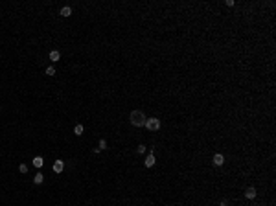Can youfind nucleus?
<instances>
[{"mask_svg":"<svg viewBox=\"0 0 276 206\" xmlns=\"http://www.w3.org/2000/svg\"><path fill=\"white\" fill-rule=\"evenodd\" d=\"M225 164V157L221 153H217V155H214V166H223Z\"/></svg>","mask_w":276,"mask_h":206,"instance_id":"nucleus-5","label":"nucleus"},{"mask_svg":"<svg viewBox=\"0 0 276 206\" xmlns=\"http://www.w3.org/2000/svg\"><path fill=\"white\" fill-rule=\"evenodd\" d=\"M33 166H35V168H42V166H44V158L42 157H35L33 158Z\"/></svg>","mask_w":276,"mask_h":206,"instance_id":"nucleus-7","label":"nucleus"},{"mask_svg":"<svg viewBox=\"0 0 276 206\" xmlns=\"http://www.w3.org/2000/svg\"><path fill=\"white\" fill-rule=\"evenodd\" d=\"M33 182H35V184H42V182H44V175H42V173H37V175L33 177Z\"/></svg>","mask_w":276,"mask_h":206,"instance_id":"nucleus-10","label":"nucleus"},{"mask_svg":"<svg viewBox=\"0 0 276 206\" xmlns=\"http://www.w3.org/2000/svg\"><path fill=\"white\" fill-rule=\"evenodd\" d=\"M59 15H61V17H70V15H72V8H70V6H64Z\"/></svg>","mask_w":276,"mask_h":206,"instance_id":"nucleus-8","label":"nucleus"},{"mask_svg":"<svg viewBox=\"0 0 276 206\" xmlns=\"http://www.w3.org/2000/svg\"><path fill=\"white\" fill-rule=\"evenodd\" d=\"M63 169H64V162L63 160H55L53 162V171L55 173H63Z\"/></svg>","mask_w":276,"mask_h":206,"instance_id":"nucleus-3","label":"nucleus"},{"mask_svg":"<svg viewBox=\"0 0 276 206\" xmlns=\"http://www.w3.org/2000/svg\"><path fill=\"white\" fill-rule=\"evenodd\" d=\"M46 76H50V77L55 76V68H53V66H48V68H46Z\"/></svg>","mask_w":276,"mask_h":206,"instance_id":"nucleus-12","label":"nucleus"},{"mask_svg":"<svg viewBox=\"0 0 276 206\" xmlns=\"http://www.w3.org/2000/svg\"><path fill=\"white\" fill-rule=\"evenodd\" d=\"M18 171H21V173H28V166L26 164H21V166H18Z\"/></svg>","mask_w":276,"mask_h":206,"instance_id":"nucleus-14","label":"nucleus"},{"mask_svg":"<svg viewBox=\"0 0 276 206\" xmlns=\"http://www.w3.org/2000/svg\"><path fill=\"white\" fill-rule=\"evenodd\" d=\"M144 127H147V131H158L160 129V120L158 118H147Z\"/></svg>","mask_w":276,"mask_h":206,"instance_id":"nucleus-2","label":"nucleus"},{"mask_svg":"<svg viewBox=\"0 0 276 206\" xmlns=\"http://www.w3.org/2000/svg\"><path fill=\"white\" fill-rule=\"evenodd\" d=\"M144 166H145V168H153V166H155V155L149 153L147 157H145V160H144Z\"/></svg>","mask_w":276,"mask_h":206,"instance_id":"nucleus-4","label":"nucleus"},{"mask_svg":"<svg viewBox=\"0 0 276 206\" xmlns=\"http://www.w3.org/2000/svg\"><path fill=\"white\" fill-rule=\"evenodd\" d=\"M98 147H99V151H101V149H107V142L101 138V140H99V145H98Z\"/></svg>","mask_w":276,"mask_h":206,"instance_id":"nucleus-13","label":"nucleus"},{"mask_svg":"<svg viewBox=\"0 0 276 206\" xmlns=\"http://www.w3.org/2000/svg\"><path fill=\"white\" fill-rule=\"evenodd\" d=\"M74 134H76V136H81L83 134V125L81 123H77L76 127H74Z\"/></svg>","mask_w":276,"mask_h":206,"instance_id":"nucleus-11","label":"nucleus"},{"mask_svg":"<svg viewBox=\"0 0 276 206\" xmlns=\"http://www.w3.org/2000/svg\"><path fill=\"white\" fill-rule=\"evenodd\" d=\"M245 197H247V199H254V197H256V190H254V188H247Z\"/></svg>","mask_w":276,"mask_h":206,"instance_id":"nucleus-9","label":"nucleus"},{"mask_svg":"<svg viewBox=\"0 0 276 206\" xmlns=\"http://www.w3.org/2000/svg\"><path fill=\"white\" fill-rule=\"evenodd\" d=\"M145 120H147V116H145L142 110H133L131 112V123L134 125V127H144Z\"/></svg>","mask_w":276,"mask_h":206,"instance_id":"nucleus-1","label":"nucleus"},{"mask_svg":"<svg viewBox=\"0 0 276 206\" xmlns=\"http://www.w3.org/2000/svg\"><path fill=\"white\" fill-rule=\"evenodd\" d=\"M59 59H61V53H59L57 50H52V52H50V61H52V63H57Z\"/></svg>","mask_w":276,"mask_h":206,"instance_id":"nucleus-6","label":"nucleus"},{"mask_svg":"<svg viewBox=\"0 0 276 206\" xmlns=\"http://www.w3.org/2000/svg\"><path fill=\"white\" fill-rule=\"evenodd\" d=\"M136 151H138V153H145V145H144V144H140L138 147H136Z\"/></svg>","mask_w":276,"mask_h":206,"instance_id":"nucleus-15","label":"nucleus"},{"mask_svg":"<svg viewBox=\"0 0 276 206\" xmlns=\"http://www.w3.org/2000/svg\"><path fill=\"white\" fill-rule=\"evenodd\" d=\"M219 206H228V203H227V201H221V203H219Z\"/></svg>","mask_w":276,"mask_h":206,"instance_id":"nucleus-16","label":"nucleus"}]
</instances>
